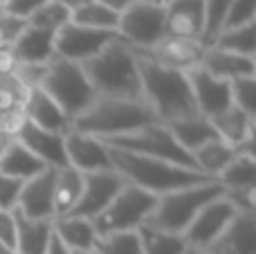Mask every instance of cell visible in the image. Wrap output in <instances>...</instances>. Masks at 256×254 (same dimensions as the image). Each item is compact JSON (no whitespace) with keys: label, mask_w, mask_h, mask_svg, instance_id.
<instances>
[{"label":"cell","mask_w":256,"mask_h":254,"mask_svg":"<svg viewBox=\"0 0 256 254\" xmlns=\"http://www.w3.org/2000/svg\"><path fill=\"white\" fill-rule=\"evenodd\" d=\"M84 70L88 74L97 97L144 102L137 56L130 45L124 43L122 38L112 40L94 58L86 61Z\"/></svg>","instance_id":"1"},{"label":"cell","mask_w":256,"mask_h":254,"mask_svg":"<svg viewBox=\"0 0 256 254\" xmlns=\"http://www.w3.org/2000/svg\"><path fill=\"white\" fill-rule=\"evenodd\" d=\"M108 151H110L112 169H115L128 184L144 189V192L153 194V196H164V194L176 192V189L214 180L196 169L178 166V164H171V162L155 160V158L135 156V153L120 151V148H112V146H108Z\"/></svg>","instance_id":"2"},{"label":"cell","mask_w":256,"mask_h":254,"mask_svg":"<svg viewBox=\"0 0 256 254\" xmlns=\"http://www.w3.org/2000/svg\"><path fill=\"white\" fill-rule=\"evenodd\" d=\"M137 68H140L144 102L153 108L160 122L166 124V122L180 120V117L200 115L196 110L186 72L173 70V68L160 66V63L146 61L140 56H137Z\"/></svg>","instance_id":"3"},{"label":"cell","mask_w":256,"mask_h":254,"mask_svg":"<svg viewBox=\"0 0 256 254\" xmlns=\"http://www.w3.org/2000/svg\"><path fill=\"white\" fill-rule=\"evenodd\" d=\"M158 115L146 102H132V99H112L97 97L90 104L88 110L72 120L70 128L79 133L94 135L99 140H112L120 135L132 133L142 126L155 124Z\"/></svg>","instance_id":"4"},{"label":"cell","mask_w":256,"mask_h":254,"mask_svg":"<svg viewBox=\"0 0 256 254\" xmlns=\"http://www.w3.org/2000/svg\"><path fill=\"white\" fill-rule=\"evenodd\" d=\"M225 189L220 187L218 180H209V182L191 184V187H182L176 192H168L164 196H158L153 214L148 216L146 225L150 228L164 230L171 234H184L194 216L207 205L209 200L222 196Z\"/></svg>","instance_id":"5"},{"label":"cell","mask_w":256,"mask_h":254,"mask_svg":"<svg viewBox=\"0 0 256 254\" xmlns=\"http://www.w3.org/2000/svg\"><path fill=\"white\" fill-rule=\"evenodd\" d=\"M40 88L63 108V112L70 120H74L84 110H88L90 104L97 99V92H94L84 66L58 56H54L48 63V72H45Z\"/></svg>","instance_id":"6"},{"label":"cell","mask_w":256,"mask_h":254,"mask_svg":"<svg viewBox=\"0 0 256 254\" xmlns=\"http://www.w3.org/2000/svg\"><path fill=\"white\" fill-rule=\"evenodd\" d=\"M102 142L112 148H120V151L135 153V156L155 158V160L171 162V164H178V166L196 169L191 153H186L176 142V138L171 135V130H168V126L164 122H155V124L132 130V133L120 135V138H112V140H102Z\"/></svg>","instance_id":"7"},{"label":"cell","mask_w":256,"mask_h":254,"mask_svg":"<svg viewBox=\"0 0 256 254\" xmlns=\"http://www.w3.org/2000/svg\"><path fill=\"white\" fill-rule=\"evenodd\" d=\"M155 202L158 196L126 182L122 192L110 200V205L92 218L94 230L99 236L115 232H137L153 214Z\"/></svg>","instance_id":"8"},{"label":"cell","mask_w":256,"mask_h":254,"mask_svg":"<svg viewBox=\"0 0 256 254\" xmlns=\"http://www.w3.org/2000/svg\"><path fill=\"white\" fill-rule=\"evenodd\" d=\"M117 36L132 50H144L164 38V7L146 2H132L120 14Z\"/></svg>","instance_id":"9"},{"label":"cell","mask_w":256,"mask_h":254,"mask_svg":"<svg viewBox=\"0 0 256 254\" xmlns=\"http://www.w3.org/2000/svg\"><path fill=\"white\" fill-rule=\"evenodd\" d=\"M117 32H102V30H90V27H81L74 22H68L54 36V54L58 58H66L72 63H81L94 58L104 48L117 40Z\"/></svg>","instance_id":"10"},{"label":"cell","mask_w":256,"mask_h":254,"mask_svg":"<svg viewBox=\"0 0 256 254\" xmlns=\"http://www.w3.org/2000/svg\"><path fill=\"white\" fill-rule=\"evenodd\" d=\"M238 214L234 205L230 202V198L222 196L209 200L198 214L194 216V220L189 223V228L184 230V241L189 248H198V250H207L234 220V216Z\"/></svg>","instance_id":"11"},{"label":"cell","mask_w":256,"mask_h":254,"mask_svg":"<svg viewBox=\"0 0 256 254\" xmlns=\"http://www.w3.org/2000/svg\"><path fill=\"white\" fill-rule=\"evenodd\" d=\"M204 50H207V45H202L200 40H184V38L164 36L162 40H158L150 48L132 50V52H135V56L146 58V61L160 63V66L173 68V70L189 72L194 68L202 66Z\"/></svg>","instance_id":"12"},{"label":"cell","mask_w":256,"mask_h":254,"mask_svg":"<svg viewBox=\"0 0 256 254\" xmlns=\"http://www.w3.org/2000/svg\"><path fill=\"white\" fill-rule=\"evenodd\" d=\"M186 76H189L196 110L202 117L212 120V117L220 115L227 108L234 106L230 81H222V79H218V76L209 74L204 68H194V70L186 72Z\"/></svg>","instance_id":"13"},{"label":"cell","mask_w":256,"mask_h":254,"mask_svg":"<svg viewBox=\"0 0 256 254\" xmlns=\"http://www.w3.org/2000/svg\"><path fill=\"white\" fill-rule=\"evenodd\" d=\"M66 160L68 166L76 169L79 174H97V171L112 169L110 151L99 138L88 133H79V130L70 128L66 135Z\"/></svg>","instance_id":"14"},{"label":"cell","mask_w":256,"mask_h":254,"mask_svg":"<svg viewBox=\"0 0 256 254\" xmlns=\"http://www.w3.org/2000/svg\"><path fill=\"white\" fill-rule=\"evenodd\" d=\"M124 184H126V180L122 178L115 169L86 174L84 176V194H81V200L74 210V216H84V218L92 220L94 216H99L110 205V200L122 192Z\"/></svg>","instance_id":"15"},{"label":"cell","mask_w":256,"mask_h":254,"mask_svg":"<svg viewBox=\"0 0 256 254\" xmlns=\"http://www.w3.org/2000/svg\"><path fill=\"white\" fill-rule=\"evenodd\" d=\"M204 34V0H168L164 4V36L200 40Z\"/></svg>","instance_id":"16"},{"label":"cell","mask_w":256,"mask_h":254,"mask_svg":"<svg viewBox=\"0 0 256 254\" xmlns=\"http://www.w3.org/2000/svg\"><path fill=\"white\" fill-rule=\"evenodd\" d=\"M54 178L56 169H45L25 180L18 196L16 212L34 220H54Z\"/></svg>","instance_id":"17"},{"label":"cell","mask_w":256,"mask_h":254,"mask_svg":"<svg viewBox=\"0 0 256 254\" xmlns=\"http://www.w3.org/2000/svg\"><path fill=\"white\" fill-rule=\"evenodd\" d=\"M20 110H22V117H25L30 124L38 126V128H45V130H52V133L66 135L72 126V120L63 112V108L58 106L43 88L25 90Z\"/></svg>","instance_id":"18"},{"label":"cell","mask_w":256,"mask_h":254,"mask_svg":"<svg viewBox=\"0 0 256 254\" xmlns=\"http://www.w3.org/2000/svg\"><path fill=\"white\" fill-rule=\"evenodd\" d=\"M14 138L32 151L45 166L50 169H61V166H68L66 160V140H63L61 133H52V130L38 128V126L30 124V122H22L20 128L16 130Z\"/></svg>","instance_id":"19"},{"label":"cell","mask_w":256,"mask_h":254,"mask_svg":"<svg viewBox=\"0 0 256 254\" xmlns=\"http://www.w3.org/2000/svg\"><path fill=\"white\" fill-rule=\"evenodd\" d=\"M207 254H256V214L238 212L230 228L204 250Z\"/></svg>","instance_id":"20"},{"label":"cell","mask_w":256,"mask_h":254,"mask_svg":"<svg viewBox=\"0 0 256 254\" xmlns=\"http://www.w3.org/2000/svg\"><path fill=\"white\" fill-rule=\"evenodd\" d=\"M54 32H45L38 27L25 25L22 32L14 38L9 45L14 61L16 63H30V66H45L50 63L56 54H54Z\"/></svg>","instance_id":"21"},{"label":"cell","mask_w":256,"mask_h":254,"mask_svg":"<svg viewBox=\"0 0 256 254\" xmlns=\"http://www.w3.org/2000/svg\"><path fill=\"white\" fill-rule=\"evenodd\" d=\"M209 74L218 76L222 81H238L245 79V76H252L254 74V58L252 56H243V54H234V52H227V50L220 48H214L209 45L204 50V56H202V66Z\"/></svg>","instance_id":"22"},{"label":"cell","mask_w":256,"mask_h":254,"mask_svg":"<svg viewBox=\"0 0 256 254\" xmlns=\"http://www.w3.org/2000/svg\"><path fill=\"white\" fill-rule=\"evenodd\" d=\"M54 236L63 243L70 252H88L94 250L99 234L94 230V223L84 216H56L52 220Z\"/></svg>","instance_id":"23"},{"label":"cell","mask_w":256,"mask_h":254,"mask_svg":"<svg viewBox=\"0 0 256 254\" xmlns=\"http://www.w3.org/2000/svg\"><path fill=\"white\" fill-rule=\"evenodd\" d=\"M45 169L48 166L32 151H27L16 138L7 140V144H2V148H0V174L2 176L25 182V180L34 178Z\"/></svg>","instance_id":"24"},{"label":"cell","mask_w":256,"mask_h":254,"mask_svg":"<svg viewBox=\"0 0 256 254\" xmlns=\"http://www.w3.org/2000/svg\"><path fill=\"white\" fill-rule=\"evenodd\" d=\"M166 126L171 130V135L176 138V142L186 153H194L202 144L218 138L214 124L202 115H189V117H180V120H171L166 122Z\"/></svg>","instance_id":"25"},{"label":"cell","mask_w":256,"mask_h":254,"mask_svg":"<svg viewBox=\"0 0 256 254\" xmlns=\"http://www.w3.org/2000/svg\"><path fill=\"white\" fill-rule=\"evenodd\" d=\"M16 212V210H14ZM16 250L14 254H45L52 241V220H34L16 212Z\"/></svg>","instance_id":"26"},{"label":"cell","mask_w":256,"mask_h":254,"mask_svg":"<svg viewBox=\"0 0 256 254\" xmlns=\"http://www.w3.org/2000/svg\"><path fill=\"white\" fill-rule=\"evenodd\" d=\"M81 194H84V174H79L72 166L56 169V178H54V218L74 214L76 205L81 200Z\"/></svg>","instance_id":"27"},{"label":"cell","mask_w":256,"mask_h":254,"mask_svg":"<svg viewBox=\"0 0 256 254\" xmlns=\"http://www.w3.org/2000/svg\"><path fill=\"white\" fill-rule=\"evenodd\" d=\"M236 153L238 151H236L232 144L216 138V140H212V142L202 144L200 148H196V151L191 153V158H194V164L200 174L216 180L218 176L225 171V166L236 158Z\"/></svg>","instance_id":"28"},{"label":"cell","mask_w":256,"mask_h":254,"mask_svg":"<svg viewBox=\"0 0 256 254\" xmlns=\"http://www.w3.org/2000/svg\"><path fill=\"white\" fill-rule=\"evenodd\" d=\"M214 124V128H216L218 138L225 140L227 144H232L234 148H238L240 144L245 142V138L250 135V130H252L254 126V120L250 115H245L240 108L232 106L227 108L225 112H220V115L212 117L209 120Z\"/></svg>","instance_id":"29"},{"label":"cell","mask_w":256,"mask_h":254,"mask_svg":"<svg viewBox=\"0 0 256 254\" xmlns=\"http://www.w3.org/2000/svg\"><path fill=\"white\" fill-rule=\"evenodd\" d=\"M144 254H182L186 250V241L182 234H171L164 230L142 225L137 230Z\"/></svg>","instance_id":"30"},{"label":"cell","mask_w":256,"mask_h":254,"mask_svg":"<svg viewBox=\"0 0 256 254\" xmlns=\"http://www.w3.org/2000/svg\"><path fill=\"white\" fill-rule=\"evenodd\" d=\"M70 22L81 27H90V30H102V32H117L120 25V14L110 12L108 7H104L97 0H90V2L81 4L72 12Z\"/></svg>","instance_id":"31"},{"label":"cell","mask_w":256,"mask_h":254,"mask_svg":"<svg viewBox=\"0 0 256 254\" xmlns=\"http://www.w3.org/2000/svg\"><path fill=\"white\" fill-rule=\"evenodd\" d=\"M214 48L227 50L234 54H243V56H256V20L248 22V25H238V27H227L220 32Z\"/></svg>","instance_id":"32"},{"label":"cell","mask_w":256,"mask_h":254,"mask_svg":"<svg viewBox=\"0 0 256 254\" xmlns=\"http://www.w3.org/2000/svg\"><path fill=\"white\" fill-rule=\"evenodd\" d=\"M216 180L220 182V187L225 189V194L252 187L256 182V162H252L248 156L236 153V158L225 166V171H222Z\"/></svg>","instance_id":"33"},{"label":"cell","mask_w":256,"mask_h":254,"mask_svg":"<svg viewBox=\"0 0 256 254\" xmlns=\"http://www.w3.org/2000/svg\"><path fill=\"white\" fill-rule=\"evenodd\" d=\"M70 16H72V12L68 7H63V4L56 2V0H48L38 12H34L30 18H27V25L56 34L63 25L70 22Z\"/></svg>","instance_id":"34"},{"label":"cell","mask_w":256,"mask_h":254,"mask_svg":"<svg viewBox=\"0 0 256 254\" xmlns=\"http://www.w3.org/2000/svg\"><path fill=\"white\" fill-rule=\"evenodd\" d=\"M97 254H144L142 252V241L137 232H115L104 234L94 243Z\"/></svg>","instance_id":"35"},{"label":"cell","mask_w":256,"mask_h":254,"mask_svg":"<svg viewBox=\"0 0 256 254\" xmlns=\"http://www.w3.org/2000/svg\"><path fill=\"white\" fill-rule=\"evenodd\" d=\"M230 2L232 0H204V34H202V45H212L214 40L220 36L225 30L227 14H230Z\"/></svg>","instance_id":"36"},{"label":"cell","mask_w":256,"mask_h":254,"mask_svg":"<svg viewBox=\"0 0 256 254\" xmlns=\"http://www.w3.org/2000/svg\"><path fill=\"white\" fill-rule=\"evenodd\" d=\"M232 99L234 106L240 108L245 115H250L256 122V76H245V79L232 81Z\"/></svg>","instance_id":"37"},{"label":"cell","mask_w":256,"mask_h":254,"mask_svg":"<svg viewBox=\"0 0 256 254\" xmlns=\"http://www.w3.org/2000/svg\"><path fill=\"white\" fill-rule=\"evenodd\" d=\"M256 20V0H232L230 2V14H227V27H238L248 25Z\"/></svg>","instance_id":"38"},{"label":"cell","mask_w":256,"mask_h":254,"mask_svg":"<svg viewBox=\"0 0 256 254\" xmlns=\"http://www.w3.org/2000/svg\"><path fill=\"white\" fill-rule=\"evenodd\" d=\"M45 2H48V0H4V2H0V12L27 22V18L34 12H38Z\"/></svg>","instance_id":"39"},{"label":"cell","mask_w":256,"mask_h":254,"mask_svg":"<svg viewBox=\"0 0 256 254\" xmlns=\"http://www.w3.org/2000/svg\"><path fill=\"white\" fill-rule=\"evenodd\" d=\"M22 182L16 178L0 174V210H16L18 205V196H20Z\"/></svg>","instance_id":"40"},{"label":"cell","mask_w":256,"mask_h":254,"mask_svg":"<svg viewBox=\"0 0 256 254\" xmlns=\"http://www.w3.org/2000/svg\"><path fill=\"white\" fill-rule=\"evenodd\" d=\"M16 232H18V225H16V212H9V210H0V243L9 250H16Z\"/></svg>","instance_id":"41"},{"label":"cell","mask_w":256,"mask_h":254,"mask_svg":"<svg viewBox=\"0 0 256 254\" xmlns=\"http://www.w3.org/2000/svg\"><path fill=\"white\" fill-rule=\"evenodd\" d=\"M225 196L230 198V202L238 212L256 214V182L252 187H245V189H240V192H230V194H225Z\"/></svg>","instance_id":"42"},{"label":"cell","mask_w":256,"mask_h":254,"mask_svg":"<svg viewBox=\"0 0 256 254\" xmlns=\"http://www.w3.org/2000/svg\"><path fill=\"white\" fill-rule=\"evenodd\" d=\"M236 151L240 153V156H248L252 162H256V122H254V126H252V130H250V135L245 138V142L240 144Z\"/></svg>","instance_id":"43"},{"label":"cell","mask_w":256,"mask_h":254,"mask_svg":"<svg viewBox=\"0 0 256 254\" xmlns=\"http://www.w3.org/2000/svg\"><path fill=\"white\" fill-rule=\"evenodd\" d=\"M97 2H102L104 7H108L110 12H115V14H124L126 9L135 2V0H97Z\"/></svg>","instance_id":"44"},{"label":"cell","mask_w":256,"mask_h":254,"mask_svg":"<svg viewBox=\"0 0 256 254\" xmlns=\"http://www.w3.org/2000/svg\"><path fill=\"white\" fill-rule=\"evenodd\" d=\"M45 254H70V250H68V248L52 234V241H50V248H48V252Z\"/></svg>","instance_id":"45"},{"label":"cell","mask_w":256,"mask_h":254,"mask_svg":"<svg viewBox=\"0 0 256 254\" xmlns=\"http://www.w3.org/2000/svg\"><path fill=\"white\" fill-rule=\"evenodd\" d=\"M56 2H61L63 7H68L70 12H74L76 7H81V4H86V2H90V0H56Z\"/></svg>","instance_id":"46"},{"label":"cell","mask_w":256,"mask_h":254,"mask_svg":"<svg viewBox=\"0 0 256 254\" xmlns=\"http://www.w3.org/2000/svg\"><path fill=\"white\" fill-rule=\"evenodd\" d=\"M137 2H146V4H158V7H164L168 0H137Z\"/></svg>","instance_id":"47"},{"label":"cell","mask_w":256,"mask_h":254,"mask_svg":"<svg viewBox=\"0 0 256 254\" xmlns=\"http://www.w3.org/2000/svg\"><path fill=\"white\" fill-rule=\"evenodd\" d=\"M182 254H207V252H204V250H198V248H189V246H186V250L182 252Z\"/></svg>","instance_id":"48"},{"label":"cell","mask_w":256,"mask_h":254,"mask_svg":"<svg viewBox=\"0 0 256 254\" xmlns=\"http://www.w3.org/2000/svg\"><path fill=\"white\" fill-rule=\"evenodd\" d=\"M70 254H97L94 250H88V252H70Z\"/></svg>","instance_id":"49"},{"label":"cell","mask_w":256,"mask_h":254,"mask_svg":"<svg viewBox=\"0 0 256 254\" xmlns=\"http://www.w3.org/2000/svg\"><path fill=\"white\" fill-rule=\"evenodd\" d=\"M254 68H256V56H254ZM254 76H256V70H254Z\"/></svg>","instance_id":"50"}]
</instances>
